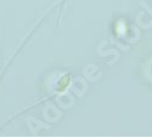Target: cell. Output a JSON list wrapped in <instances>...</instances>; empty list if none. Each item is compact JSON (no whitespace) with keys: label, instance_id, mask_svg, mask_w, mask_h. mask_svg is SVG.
I'll list each match as a JSON object with an SVG mask.
<instances>
[{"label":"cell","instance_id":"cell-1","mask_svg":"<svg viewBox=\"0 0 152 137\" xmlns=\"http://www.w3.org/2000/svg\"><path fill=\"white\" fill-rule=\"evenodd\" d=\"M69 84V75H65L57 84V90L58 91H63Z\"/></svg>","mask_w":152,"mask_h":137}]
</instances>
